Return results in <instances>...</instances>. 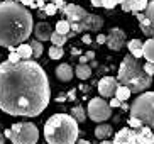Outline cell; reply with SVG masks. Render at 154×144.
<instances>
[{
	"instance_id": "obj_29",
	"label": "cell",
	"mask_w": 154,
	"mask_h": 144,
	"mask_svg": "<svg viewBox=\"0 0 154 144\" xmlns=\"http://www.w3.org/2000/svg\"><path fill=\"white\" fill-rule=\"evenodd\" d=\"M42 12H44L46 15H54V14L58 12V7H56L54 4H46L44 7H42Z\"/></svg>"
},
{
	"instance_id": "obj_32",
	"label": "cell",
	"mask_w": 154,
	"mask_h": 144,
	"mask_svg": "<svg viewBox=\"0 0 154 144\" xmlns=\"http://www.w3.org/2000/svg\"><path fill=\"white\" fill-rule=\"evenodd\" d=\"M142 68H144V71L149 75V77H152L154 75V63H151V61H147V63L142 64Z\"/></svg>"
},
{
	"instance_id": "obj_24",
	"label": "cell",
	"mask_w": 154,
	"mask_h": 144,
	"mask_svg": "<svg viewBox=\"0 0 154 144\" xmlns=\"http://www.w3.org/2000/svg\"><path fill=\"white\" fill-rule=\"evenodd\" d=\"M51 42H53V46H61V48H63V44L64 42H66V41H68V36H66V34H59V32H53V34H51Z\"/></svg>"
},
{
	"instance_id": "obj_13",
	"label": "cell",
	"mask_w": 154,
	"mask_h": 144,
	"mask_svg": "<svg viewBox=\"0 0 154 144\" xmlns=\"http://www.w3.org/2000/svg\"><path fill=\"white\" fill-rule=\"evenodd\" d=\"M147 4H149V0H124L120 5H122L124 12L139 14V12H144Z\"/></svg>"
},
{
	"instance_id": "obj_38",
	"label": "cell",
	"mask_w": 154,
	"mask_h": 144,
	"mask_svg": "<svg viewBox=\"0 0 154 144\" xmlns=\"http://www.w3.org/2000/svg\"><path fill=\"white\" fill-rule=\"evenodd\" d=\"M86 59H88V61H93V59H95V53H93V51H86Z\"/></svg>"
},
{
	"instance_id": "obj_22",
	"label": "cell",
	"mask_w": 154,
	"mask_h": 144,
	"mask_svg": "<svg viewBox=\"0 0 154 144\" xmlns=\"http://www.w3.org/2000/svg\"><path fill=\"white\" fill-rule=\"evenodd\" d=\"M131 93H132V92L129 90L127 86H124V85H120V83H119L117 90H115V97H117V99L120 100V102H125V100L129 99V97H131Z\"/></svg>"
},
{
	"instance_id": "obj_25",
	"label": "cell",
	"mask_w": 154,
	"mask_h": 144,
	"mask_svg": "<svg viewBox=\"0 0 154 144\" xmlns=\"http://www.w3.org/2000/svg\"><path fill=\"white\" fill-rule=\"evenodd\" d=\"M71 115L76 119L78 122H85L86 121V114H85V108L82 105H76V107L71 108Z\"/></svg>"
},
{
	"instance_id": "obj_19",
	"label": "cell",
	"mask_w": 154,
	"mask_h": 144,
	"mask_svg": "<svg viewBox=\"0 0 154 144\" xmlns=\"http://www.w3.org/2000/svg\"><path fill=\"white\" fill-rule=\"evenodd\" d=\"M127 48H129V51H131V54L134 56V58H137V59L142 58V41H140V39L129 41Z\"/></svg>"
},
{
	"instance_id": "obj_1",
	"label": "cell",
	"mask_w": 154,
	"mask_h": 144,
	"mask_svg": "<svg viewBox=\"0 0 154 144\" xmlns=\"http://www.w3.org/2000/svg\"><path fill=\"white\" fill-rule=\"evenodd\" d=\"M51 100L48 75L32 59L0 63V110L17 117H36Z\"/></svg>"
},
{
	"instance_id": "obj_15",
	"label": "cell",
	"mask_w": 154,
	"mask_h": 144,
	"mask_svg": "<svg viewBox=\"0 0 154 144\" xmlns=\"http://www.w3.org/2000/svg\"><path fill=\"white\" fill-rule=\"evenodd\" d=\"M53 27H51V24L48 22H39L36 24V27H34V36H36L37 41H49L51 39V34H53Z\"/></svg>"
},
{
	"instance_id": "obj_8",
	"label": "cell",
	"mask_w": 154,
	"mask_h": 144,
	"mask_svg": "<svg viewBox=\"0 0 154 144\" xmlns=\"http://www.w3.org/2000/svg\"><path fill=\"white\" fill-rule=\"evenodd\" d=\"M71 26V31L75 34H80V32H85V31H100L103 27V19L100 15H95V14H88L82 22H75V24H69Z\"/></svg>"
},
{
	"instance_id": "obj_30",
	"label": "cell",
	"mask_w": 154,
	"mask_h": 144,
	"mask_svg": "<svg viewBox=\"0 0 154 144\" xmlns=\"http://www.w3.org/2000/svg\"><path fill=\"white\" fill-rule=\"evenodd\" d=\"M124 0H103L102 2V7H105V9H109V10H112L115 5H119V4H122Z\"/></svg>"
},
{
	"instance_id": "obj_7",
	"label": "cell",
	"mask_w": 154,
	"mask_h": 144,
	"mask_svg": "<svg viewBox=\"0 0 154 144\" xmlns=\"http://www.w3.org/2000/svg\"><path fill=\"white\" fill-rule=\"evenodd\" d=\"M112 115V107L103 97H95L88 102V117L93 122H105Z\"/></svg>"
},
{
	"instance_id": "obj_11",
	"label": "cell",
	"mask_w": 154,
	"mask_h": 144,
	"mask_svg": "<svg viewBox=\"0 0 154 144\" xmlns=\"http://www.w3.org/2000/svg\"><path fill=\"white\" fill-rule=\"evenodd\" d=\"M117 86H119V81H117V78H113V77H103L98 81V92L103 99H112V97H115Z\"/></svg>"
},
{
	"instance_id": "obj_12",
	"label": "cell",
	"mask_w": 154,
	"mask_h": 144,
	"mask_svg": "<svg viewBox=\"0 0 154 144\" xmlns=\"http://www.w3.org/2000/svg\"><path fill=\"white\" fill-rule=\"evenodd\" d=\"M113 144H136V129L132 127H124L115 134Z\"/></svg>"
},
{
	"instance_id": "obj_34",
	"label": "cell",
	"mask_w": 154,
	"mask_h": 144,
	"mask_svg": "<svg viewBox=\"0 0 154 144\" xmlns=\"http://www.w3.org/2000/svg\"><path fill=\"white\" fill-rule=\"evenodd\" d=\"M109 105H110L112 108H117V107H120V105H122V102H120L117 97H112V100L109 102Z\"/></svg>"
},
{
	"instance_id": "obj_36",
	"label": "cell",
	"mask_w": 154,
	"mask_h": 144,
	"mask_svg": "<svg viewBox=\"0 0 154 144\" xmlns=\"http://www.w3.org/2000/svg\"><path fill=\"white\" fill-rule=\"evenodd\" d=\"M97 42H98V44H105V42H107V36L98 34V36H97Z\"/></svg>"
},
{
	"instance_id": "obj_26",
	"label": "cell",
	"mask_w": 154,
	"mask_h": 144,
	"mask_svg": "<svg viewBox=\"0 0 154 144\" xmlns=\"http://www.w3.org/2000/svg\"><path fill=\"white\" fill-rule=\"evenodd\" d=\"M56 32H59V34H66L68 36V32L71 31V26H69V22L66 20V19H63V20H59V22H56Z\"/></svg>"
},
{
	"instance_id": "obj_46",
	"label": "cell",
	"mask_w": 154,
	"mask_h": 144,
	"mask_svg": "<svg viewBox=\"0 0 154 144\" xmlns=\"http://www.w3.org/2000/svg\"><path fill=\"white\" fill-rule=\"evenodd\" d=\"M100 144H113V142H110V141H107V139H103V141H102V142H100Z\"/></svg>"
},
{
	"instance_id": "obj_2",
	"label": "cell",
	"mask_w": 154,
	"mask_h": 144,
	"mask_svg": "<svg viewBox=\"0 0 154 144\" xmlns=\"http://www.w3.org/2000/svg\"><path fill=\"white\" fill-rule=\"evenodd\" d=\"M32 14L15 0L0 2V46L17 48L32 34Z\"/></svg>"
},
{
	"instance_id": "obj_42",
	"label": "cell",
	"mask_w": 154,
	"mask_h": 144,
	"mask_svg": "<svg viewBox=\"0 0 154 144\" xmlns=\"http://www.w3.org/2000/svg\"><path fill=\"white\" fill-rule=\"evenodd\" d=\"M75 144H90V142H88V141H86V139H78V141H76V142H75Z\"/></svg>"
},
{
	"instance_id": "obj_5",
	"label": "cell",
	"mask_w": 154,
	"mask_h": 144,
	"mask_svg": "<svg viewBox=\"0 0 154 144\" xmlns=\"http://www.w3.org/2000/svg\"><path fill=\"white\" fill-rule=\"evenodd\" d=\"M131 117L139 119L144 126L154 129V92L140 93L131 105Z\"/></svg>"
},
{
	"instance_id": "obj_3",
	"label": "cell",
	"mask_w": 154,
	"mask_h": 144,
	"mask_svg": "<svg viewBox=\"0 0 154 144\" xmlns=\"http://www.w3.org/2000/svg\"><path fill=\"white\" fill-rule=\"evenodd\" d=\"M78 134V121L71 114H54L44 124V139L48 144H75Z\"/></svg>"
},
{
	"instance_id": "obj_17",
	"label": "cell",
	"mask_w": 154,
	"mask_h": 144,
	"mask_svg": "<svg viewBox=\"0 0 154 144\" xmlns=\"http://www.w3.org/2000/svg\"><path fill=\"white\" fill-rule=\"evenodd\" d=\"M142 56L147 61L154 63V37H149L146 42H142Z\"/></svg>"
},
{
	"instance_id": "obj_28",
	"label": "cell",
	"mask_w": 154,
	"mask_h": 144,
	"mask_svg": "<svg viewBox=\"0 0 154 144\" xmlns=\"http://www.w3.org/2000/svg\"><path fill=\"white\" fill-rule=\"evenodd\" d=\"M144 15L149 19L152 27H154V0H151L149 4H147V7H146V10H144Z\"/></svg>"
},
{
	"instance_id": "obj_44",
	"label": "cell",
	"mask_w": 154,
	"mask_h": 144,
	"mask_svg": "<svg viewBox=\"0 0 154 144\" xmlns=\"http://www.w3.org/2000/svg\"><path fill=\"white\" fill-rule=\"evenodd\" d=\"M120 107H122L124 110H127V108H131V107H129V105H127V104H124V102H122V105H120Z\"/></svg>"
},
{
	"instance_id": "obj_41",
	"label": "cell",
	"mask_w": 154,
	"mask_h": 144,
	"mask_svg": "<svg viewBox=\"0 0 154 144\" xmlns=\"http://www.w3.org/2000/svg\"><path fill=\"white\" fill-rule=\"evenodd\" d=\"M80 63H82V64H86V63H88V59H86L85 54H83V56H80Z\"/></svg>"
},
{
	"instance_id": "obj_40",
	"label": "cell",
	"mask_w": 154,
	"mask_h": 144,
	"mask_svg": "<svg viewBox=\"0 0 154 144\" xmlns=\"http://www.w3.org/2000/svg\"><path fill=\"white\" fill-rule=\"evenodd\" d=\"M90 2H91L93 7H102V2H103V0H90Z\"/></svg>"
},
{
	"instance_id": "obj_4",
	"label": "cell",
	"mask_w": 154,
	"mask_h": 144,
	"mask_svg": "<svg viewBox=\"0 0 154 144\" xmlns=\"http://www.w3.org/2000/svg\"><path fill=\"white\" fill-rule=\"evenodd\" d=\"M117 81L120 85L127 86L131 92H146L152 83V77H149L144 71L142 64L137 61V58H134L132 54H127L122 59L120 68H119Z\"/></svg>"
},
{
	"instance_id": "obj_43",
	"label": "cell",
	"mask_w": 154,
	"mask_h": 144,
	"mask_svg": "<svg viewBox=\"0 0 154 144\" xmlns=\"http://www.w3.org/2000/svg\"><path fill=\"white\" fill-rule=\"evenodd\" d=\"M0 144H5V136L0 132Z\"/></svg>"
},
{
	"instance_id": "obj_10",
	"label": "cell",
	"mask_w": 154,
	"mask_h": 144,
	"mask_svg": "<svg viewBox=\"0 0 154 144\" xmlns=\"http://www.w3.org/2000/svg\"><path fill=\"white\" fill-rule=\"evenodd\" d=\"M105 44L109 46V49L112 51H120L125 44V32L119 27H113L110 29V32L107 34V42Z\"/></svg>"
},
{
	"instance_id": "obj_35",
	"label": "cell",
	"mask_w": 154,
	"mask_h": 144,
	"mask_svg": "<svg viewBox=\"0 0 154 144\" xmlns=\"http://www.w3.org/2000/svg\"><path fill=\"white\" fill-rule=\"evenodd\" d=\"M22 5L26 7H32V9H36V0H19Z\"/></svg>"
},
{
	"instance_id": "obj_14",
	"label": "cell",
	"mask_w": 154,
	"mask_h": 144,
	"mask_svg": "<svg viewBox=\"0 0 154 144\" xmlns=\"http://www.w3.org/2000/svg\"><path fill=\"white\" fill-rule=\"evenodd\" d=\"M136 144H154L152 127L142 126L139 129H136Z\"/></svg>"
},
{
	"instance_id": "obj_16",
	"label": "cell",
	"mask_w": 154,
	"mask_h": 144,
	"mask_svg": "<svg viewBox=\"0 0 154 144\" xmlns=\"http://www.w3.org/2000/svg\"><path fill=\"white\" fill-rule=\"evenodd\" d=\"M56 77L61 81H69L73 78V68L68 63H63L56 68Z\"/></svg>"
},
{
	"instance_id": "obj_45",
	"label": "cell",
	"mask_w": 154,
	"mask_h": 144,
	"mask_svg": "<svg viewBox=\"0 0 154 144\" xmlns=\"http://www.w3.org/2000/svg\"><path fill=\"white\" fill-rule=\"evenodd\" d=\"M71 53L73 54H80V49H76V48H75V49H71Z\"/></svg>"
},
{
	"instance_id": "obj_21",
	"label": "cell",
	"mask_w": 154,
	"mask_h": 144,
	"mask_svg": "<svg viewBox=\"0 0 154 144\" xmlns=\"http://www.w3.org/2000/svg\"><path fill=\"white\" fill-rule=\"evenodd\" d=\"M15 49H17V53H19V56H20V59H31V58H32V48H31V44H27V42H22V44H19Z\"/></svg>"
},
{
	"instance_id": "obj_20",
	"label": "cell",
	"mask_w": 154,
	"mask_h": 144,
	"mask_svg": "<svg viewBox=\"0 0 154 144\" xmlns=\"http://www.w3.org/2000/svg\"><path fill=\"white\" fill-rule=\"evenodd\" d=\"M75 75H76V78H80V80H88V78L91 77V68L88 66V64H78L76 70H75Z\"/></svg>"
},
{
	"instance_id": "obj_23",
	"label": "cell",
	"mask_w": 154,
	"mask_h": 144,
	"mask_svg": "<svg viewBox=\"0 0 154 144\" xmlns=\"http://www.w3.org/2000/svg\"><path fill=\"white\" fill-rule=\"evenodd\" d=\"M31 44V48H32V58H41L42 56V51H44V48H42V42L41 41H37V39H34V41H31L29 42Z\"/></svg>"
},
{
	"instance_id": "obj_39",
	"label": "cell",
	"mask_w": 154,
	"mask_h": 144,
	"mask_svg": "<svg viewBox=\"0 0 154 144\" xmlns=\"http://www.w3.org/2000/svg\"><path fill=\"white\" fill-rule=\"evenodd\" d=\"M82 41H83V42H85V44H90V42H91V37L88 36V34H85V36L82 37Z\"/></svg>"
},
{
	"instance_id": "obj_33",
	"label": "cell",
	"mask_w": 154,
	"mask_h": 144,
	"mask_svg": "<svg viewBox=\"0 0 154 144\" xmlns=\"http://www.w3.org/2000/svg\"><path fill=\"white\" fill-rule=\"evenodd\" d=\"M129 126L132 127V129H139V127H142L144 124L139 121V119H136V117H131L129 119Z\"/></svg>"
},
{
	"instance_id": "obj_9",
	"label": "cell",
	"mask_w": 154,
	"mask_h": 144,
	"mask_svg": "<svg viewBox=\"0 0 154 144\" xmlns=\"http://www.w3.org/2000/svg\"><path fill=\"white\" fill-rule=\"evenodd\" d=\"M61 12L64 14V17H66V20H68L69 24L82 22L83 19L88 15V12H86L83 7H80V5H76V4H66Z\"/></svg>"
},
{
	"instance_id": "obj_31",
	"label": "cell",
	"mask_w": 154,
	"mask_h": 144,
	"mask_svg": "<svg viewBox=\"0 0 154 144\" xmlns=\"http://www.w3.org/2000/svg\"><path fill=\"white\" fill-rule=\"evenodd\" d=\"M9 61H10V63H19V61H20V56H19V53H17V49H15V48H10Z\"/></svg>"
},
{
	"instance_id": "obj_18",
	"label": "cell",
	"mask_w": 154,
	"mask_h": 144,
	"mask_svg": "<svg viewBox=\"0 0 154 144\" xmlns=\"http://www.w3.org/2000/svg\"><path fill=\"white\" fill-rule=\"evenodd\" d=\"M112 132H113V129L110 124H102L100 122V126H97V129H95V137H98L102 141L109 139L110 136H112Z\"/></svg>"
},
{
	"instance_id": "obj_27",
	"label": "cell",
	"mask_w": 154,
	"mask_h": 144,
	"mask_svg": "<svg viewBox=\"0 0 154 144\" xmlns=\"http://www.w3.org/2000/svg\"><path fill=\"white\" fill-rule=\"evenodd\" d=\"M63 48L61 46H51V49H49V58L51 59H59V58H63Z\"/></svg>"
},
{
	"instance_id": "obj_47",
	"label": "cell",
	"mask_w": 154,
	"mask_h": 144,
	"mask_svg": "<svg viewBox=\"0 0 154 144\" xmlns=\"http://www.w3.org/2000/svg\"><path fill=\"white\" fill-rule=\"evenodd\" d=\"M15 2H19V0H15Z\"/></svg>"
},
{
	"instance_id": "obj_37",
	"label": "cell",
	"mask_w": 154,
	"mask_h": 144,
	"mask_svg": "<svg viewBox=\"0 0 154 144\" xmlns=\"http://www.w3.org/2000/svg\"><path fill=\"white\" fill-rule=\"evenodd\" d=\"M53 4H54L56 7H58V10H63V7L66 5V4H64V0H54Z\"/></svg>"
},
{
	"instance_id": "obj_6",
	"label": "cell",
	"mask_w": 154,
	"mask_h": 144,
	"mask_svg": "<svg viewBox=\"0 0 154 144\" xmlns=\"http://www.w3.org/2000/svg\"><path fill=\"white\" fill-rule=\"evenodd\" d=\"M5 137H9L12 144H36L39 141V131L32 122H17L5 131Z\"/></svg>"
}]
</instances>
